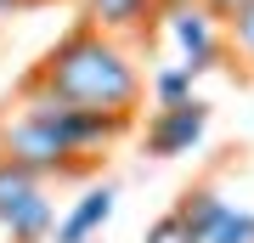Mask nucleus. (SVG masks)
I'll return each instance as SVG.
<instances>
[{"label": "nucleus", "instance_id": "1", "mask_svg": "<svg viewBox=\"0 0 254 243\" xmlns=\"http://www.w3.org/2000/svg\"><path fill=\"white\" fill-rule=\"evenodd\" d=\"M23 90H46L51 102L79 113H119L136 119L141 102V68L130 63V51L119 40H108L102 28L79 23L73 34H63L46 51V63L23 80Z\"/></svg>", "mask_w": 254, "mask_h": 243}, {"label": "nucleus", "instance_id": "2", "mask_svg": "<svg viewBox=\"0 0 254 243\" xmlns=\"http://www.w3.org/2000/svg\"><path fill=\"white\" fill-rule=\"evenodd\" d=\"M0 153H6L11 164H23V170H34L40 181L46 175H85L91 164H79L63 147V136L51 130V119L40 108H23L11 125H0Z\"/></svg>", "mask_w": 254, "mask_h": 243}, {"label": "nucleus", "instance_id": "3", "mask_svg": "<svg viewBox=\"0 0 254 243\" xmlns=\"http://www.w3.org/2000/svg\"><path fill=\"white\" fill-rule=\"evenodd\" d=\"M164 17V40L181 51V68L198 80V74H215L220 63H226V23L215 17L209 6H170V11H158Z\"/></svg>", "mask_w": 254, "mask_h": 243}, {"label": "nucleus", "instance_id": "4", "mask_svg": "<svg viewBox=\"0 0 254 243\" xmlns=\"http://www.w3.org/2000/svg\"><path fill=\"white\" fill-rule=\"evenodd\" d=\"M203 130H209V102L192 96V102H175V108H153L141 147H147V159H181L203 142Z\"/></svg>", "mask_w": 254, "mask_h": 243}, {"label": "nucleus", "instance_id": "5", "mask_svg": "<svg viewBox=\"0 0 254 243\" xmlns=\"http://www.w3.org/2000/svg\"><path fill=\"white\" fill-rule=\"evenodd\" d=\"M113 209H119V187H113V181H102V187H91L63 221H57L51 238H57V243H96V232L113 221Z\"/></svg>", "mask_w": 254, "mask_h": 243}, {"label": "nucleus", "instance_id": "6", "mask_svg": "<svg viewBox=\"0 0 254 243\" xmlns=\"http://www.w3.org/2000/svg\"><path fill=\"white\" fill-rule=\"evenodd\" d=\"M147 11H158L153 0H85V23L102 34H147Z\"/></svg>", "mask_w": 254, "mask_h": 243}, {"label": "nucleus", "instance_id": "7", "mask_svg": "<svg viewBox=\"0 0 254 243\" xmlns=\"http://www.w3.org/2000/svg\"><path fill=\"white\" fill-rule=\"evenodd\" d=\"M170 215L181 221V226H187L192 238H203L209 226H215L220 215H226V198H220V192L209 187V181H198V187H187L181 198H175V209H170Z\"/></svg>", "mask_w": 254, "mask_h": 243}, {"label": "nucleus", "instance_id": "8", "mask_svg": "<svg viewBox=\"0 0 254 243\" xmlns=\"http://www.w3.org/2000/svg\"><path fill=\"white\" fill-rule=\"evenodd\" d=\"M34 192H46V181H40L34 170H23V164H11L6 153H0V215H11V209H23Z\"/></svg>", "mask_w": 254, "mask_h": 243}, {"label": "nucleus", "instance_id": "9", "mask_svg": "<svg viewBox=\"0 0 254 243\" xmlns=\"http://www.w3.org/2000/svg\"><path fill=\"white\" fill-rule=\"evenodd\" d=\"M192 243H254V209H232L226 204V215L209 226L203 238H192Z\"/></svg>", "mask_w": 254, "mask_h": 243}, {"label": "nucleus", "instance_id": "10", "mask_svg": "<svg viewBox=\"0 0 254 243\" xmlns=\"http://www.w3.org/2000/svg\"><path fill=\"white\" fill-rule=\"evenodd\" d=\"M153 96H158V108H175V102H192V74H187L181 63L158 68V74H153Z\"/></svg>", "mask_w": 254, "mask_h": 243}, {"label": "nucleus", "instance_id": "11", "mask_svg": "<svg viewBox=\"0 0 254 243\" xmlns=\"http://www.w3.org/2000/svg\"><path fill=\"white\" fill-rule=\"evenodd\" d=\"M220 23H226V51L254 63V0H243V6H237L232 17H220Z\"/></svg>", "mask_w": 254, "mask_h": 243}, {"label": "nucleus", "instance_id": "12", "mask_svg": "<svg viewBox=\"0 0 254 243\" xmlns=\"http://www.w3.org/2000/svg\"><path fill=\"white\" fill-rule=\"evenodd\" d=\"M141 243H192V232H187L175 215H158L153 226H147V238H141Z\"/></svg>", "mask_w": 254, "mask_h": 243}, {"label": "nucleus", "instance_id": "13", "mask_svg": "<svg viewBox=\"0 0 254 243\" xmlns=\"http://www.w3.org/2000/svg\"><path fill=\"white\" fill-rule=\"evenodd\" d=\"M198 6H209V11H215V17H232V11L243 6V0H198Z\"/></svg>", "mask_w": 254, "mask_h": 243}, {"label": "nucleus", "instance_id": "14", "mask_svg": "<svg viewBox=\"0 0 254 243\" xmlns=\"http://www.w3.org/2000/svg\"><path fill=\"white\" fill-rule=\"evenodd\" d=\"M0 243H23V238H17V226H11L6 215H0Z\"/></svg>", "mask_w": 254, "mask_h": 243}, {"label": "nucleus", "instance_id": "15", "mask_svg": "<svg viewBox=\"0 0 254 243\" xmlns=\"http://www.w3.org/2000/svg\"><path fill=\"white\" fill-rule=\"evenodd\" d=\"M158 11H170V6H198V0H153Z\"/></svg>", "mask_w": 254, "mask_h": 243}]
</instances>
